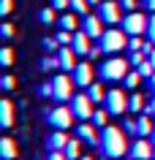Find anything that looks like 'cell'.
Segmentation results:
<instances>
[{"mask_svg":"<svg viewBox=\"0 0 155 160\" xmlns=\"http://www.w3.org/2000/svg\"><path fill=\"white\" fill-rule=\"evenodd\" d=\"M98 17L103 19V25H122V6L120 0H103L98 6Z\"/></svg>","mask_w":155,"mask_h":160,"instance_id":"52a82bcc","label":"cell"},{"mask_svg":"<svg viewBox=\"0 0 155 160\" xmlns=\"http://www.w3.org/2000/svg\"><path fill=\"white\" fill-rule=\"evenodd\" d=\"M147 60H150V62H152V68H155V46H152V52H150V57H147Z\"/></svg>","mask_w":155,"mask_h":160,"instance_id":"7dc6e473","label":"cell"},{"mask_svg":"<svg viewBox=\"0 0 155 160\" xmlns=\"http://www.w3.org/2000/svg\"><path fill=\"white\" fill-rule=\"evenodd\" d=\"M152 155H155V144L147 141L144 136L136 138V141L131 144V149H128V158L131 160H152Z\"/></svg>","mask_w":155,"mask_h":160,"instance_id":"8fae6325","label":"cell"},{"mask_svg":"<svg viewBox=\"0 0 155 160\" xmlns=\"http://www.w3.org/2000/svg\"><path fill=\"white\" fill-rule=\"evenodd\" d=\"M0 33H3V38H11V35H14V25H11V22H3V25H0Z\"/></svg>","mask_w":155,"mask_h":160,"instance_id":"ab89813d","label":"cell"},{"mask_svg":"<svg viewBox=\"0 0 155 160\" xmlns=\"http://www.w3.org/2000/svg\"><path fill=\"white\" fill-rule=\"evenodd\" d=\"M150 141H152V144H155V130H152V136H150Z\"/></svg>","mask_w":155,"mask_h":160,"instance_id":"681fc988","label":"cell"},{"mask_svg":"<svg viewBox=\"0 0 155 160\" xmlns=\"http://www.w3.org/2000/svg\"><path fill=\"white\" fill-rule=\"evenodd\" d=\"M46 160H68V158H65V152H63V149H49Z\"/></svg>","mask_w":155,"mask_h":160,"instance_id":"74e56055","label":"cell"},{"mask_svg":"<svg viewBox=\"0 0 155 160\" xmlns=\"http://www.w3.org/2000/svg\"><path fill=\"white\" fill-rule=\"evenodd\" d=\"M54 11H57V8H41V11H38V19H41L44 25H54V22H60V19L54 17Z\"/></svg>","mask_w":155,"mask_h":160,"instance_id":"4316f807","label":"cell"},{"mask_svg":"<svg viewBox=\"0 0 155 160\" xmlns=\"http://www.w3.org/2000/svg\"><path fill=\"white\" fill-rule=\"evenodd\" d=\"M142 79H144V76L139 73V71H128V76H125L122 82H125V87H128V90H136V87L142 84Z\"/></svg>","mask_w":155,"mask_h":160,"instance_id":"d4e9b609","label":"cell"},{"mask_svg":"<svg viewBox=\"0 0 155 160\" xmlns=\"http://www.w3.org/2000/svg\"><path fill=\"white\" fill-rule=\"evenodd\" d=\"M0 125H3V128L14 125V103H11V101L0 103Z\"/></svg>","mask_w":155,"mask_h":160,"instance_id":"ac0fdd59","label":"cell"},{"mask_svg":"<svg viewBox=\"0 0 155 160\" xmlns=\"http://www.w3.org/2000/svg\"><path fill=\"white\" fill-rule=\"evenodd\" d=\"M122 130H125V133H136V136H139V125H136V119L125 117V119H122Z\"/></svg>","mask_w":155,"mask_h":160,"instance_id":"4dcf8cb0","label":"cell"},{"mask_svg":"<svg viewBox=\"0 0 155 160\" xmlns=\"http://www.w3.org/2000/svg\"><path fill=\"white\" fill-rule=\"evenodd\" d=\"M0 62L6 68H11V62H14V52H11V46H3L0 49Z\"/></svg>","mask_w":155,"mask_h":160,"instance_id":"f546056e","label":"cell"},{"mask_svg":"<svg viewBox=\"0 0 155 160\" xmlns=\"http://www.w3.org/2000/svg\"><path fill=\"white\" fill-rule=\"evenodd\" d=\"M95 128H106L109 125V111L106 109H95V114H93V119H90Z\"/></svg>","mask_w":155,"mask_h":160,"instance_id":"cb8c5ba5","label":"cell"},{"mask_svg":"<svg viewBox=\"0 0 155 160\" xmlns=\"http://www.w3.org/2000/svg\"><path fill=\"white\" fill-rule=\"evenodd\" d=\"M71 79H74V84H76V87L87 90V87L95 82V71H93V65H90V62H79V65L71 71Z\"/></svg>","mask_w":155,"mask_h":160,"instance_id":"7c38bea8","label":"cell"},{"mask_svg":"<svg viewBox=\"0 0 155 160\" xmlns=\"http://www.w3.org/2000/svg\"><path fill=\"white\" fill-rule=\"evenodd\" d=\"M87 3H90V6H101L103 0H87Z\"/></svg>","mask_w":155,"mask_h":160,"instance_id":"c3c4849f","label":"cell"},{"mask_svg":"<svg viewBox=\"0 0 155 160\" xmlns=\"http://www.w3.org/2000/svg\"><path fill=\"white\" fill-rule=\"evenodd\" d=\"M0 84H3V90H14V87H17V79H14V76H3V82H0Z\"/></svg>","mask_w":155,"mask_h":160,"instance_id":"8d00e7d4","label":"cell"},{"mask_svg":"<svg viewBox=\"0 0 155 160\" xmlns=\"http://www.w3.org/2000/svg\"><path fill=\"white\" fill-rule=\"evenodd\" d=\"M57 25H60L63 30L76 33V27H82V22H79V14H76V11H71V14H65V11H63V17H60V22H57Z\"/></svg>","mask_w":155,"mask_h":160,"instance_id":"e0dca14e","label":"cell"},{"mask_svg":"<svg viewBox=\"0 0 155 160\" xmlns=\"http://www.w3.org/2000/svg\"><path fill=\"white\" fill-rule=\"evenodd\" d=\"M52 8L65 11V8H71V0H52Z\"/></svg>","mask_w":155,"mask_h":160,"instance_id":"60d3db41","label":"cell"},{"mask_svg":"<svg viewBox=\"0 0 155 160\" xmlns=\"http://www.w3.org/2000/svg\"><path fill=\"white\" fill-rule=\"evenodd\" d=\"M147 25H150V17L139 14V11H131V14H125V19H122V30H125L128 35L147 33Z\"/></svg>","mask_w":155,"mask_h":160,"instance_id":"9c48e42d","label":"cell"},{"mask_svg":"<svg viewBox=\"0 0 155 160\" xmlns=\"http://www.w3.org/2000/svg\"><path fill=\"white\" fill-rule=\"evenodd\" d=\"M147 90H150V92H152V95H155V73H152V76H150V79H147Z\"/></svg>","mask_w":155,"mask_h":160,"instance_id":"bcb514c9","label":"cell"},{"mask_svg":"<svg viewBox=\"0 0 155 160\" xmlns=\"http://www.w3.org/2000/svg\"><path fill=\"white\" fill-rule=\"evenodd\" d=\"M82 144H85L82 138H71V141L65 144V149H63V152H65V158H68V160H79V158H82Z\"/></svg>","mask_w":155,"mask_h":160,"instance_id":"ffe728a7","label":"cell"},{"mask_svg":"<svg viewBox=\"0 0 155 160\" xmlns=\"http://www.w3.org/2000/svg\"><path fill=\"white\" fill-rule=\"evenodd\" d=\"M128 109H131V114H144V109H147L144 95H142V92H133V95H128Z\"/></svg>","mask_w":155,"mask_h":160,"instance_id":"d6986e66","label":"cell"},{"mask_svg":"<svg viewBox=\"0 0 155 160\" xmlns=\"http://www.w3.org/2000/svg\"><path fill=\"white\" fill-rule=\"evenodd\" d=\"M136 71H139L142 76H144V79H150V76L155 73V68H152V62H150V60H147V62H142V65H139Z\"/></svg>","mask_w":155,"mask_h":160,"instance_id":"1f68e13d","label":"cell"},{"mask_svg":"<svg viewBox=\"0 0 155 160\" xmlns=\"http://www.w3.org/2000/svg\"><path fill=\"white\" fill-rule=\"evenodd\" d=\"M152 160H155V155H152Z\"/></svg>","mask_w":155,"mask_h":160,"instance_id":"816d5d0a","label":"cell"},{"mask_svg":"<svg viewBox=\"0 0 155 160\" xmlns=\"http://www.w3.org/2000/svg\"><path fill=\"white\" fill-rule=\"evenodd\" d=\"M74 52L76 54H90V49H93V38L85 33V30H76V35H74Z\"/></svg>","mask_w":155,"mask_h":160,"instance_id":"9a60e30c","label":"cell"},{"mask_svg":"<svg viewBox=\"0 0 155 160\" xmlns=\"http://www.w3.org/2000/svg\"><path fill=\"white\" fill-rule=\"evenodd\" d=\"M57 60H60V68H63V71H74V68L79 65L74 46H60V49H57Z\"/></svg>","mask_w":155,"mask_h":160,"instance_id":"5bb4252c","label":"cell"},{"mask_svg":"<svg viewBox=\"0 0 155 160\" xmlns=\"http://www.w3.org/2000/svg\"><path fill=\"white\" fill-rule=\"evenodd\" d=\"M103 109L109 111L112 117H120L128 111V95L125 90H109L106 92V101H103Z\"/></svg>","mask_w":155,"mask_h":160,"instance_id":"8992f818","label":"cell"},{"mask_svg":"<svg viewBox=\"0 0 155 160\" xmlns=\"http://www.w3.org/2000/svg\"><path fill=\"white\" fill-rule=\"evenodd\" d=\"M79 160H93V158H85V155H82V158H79Z\"/></svg>","mask_w":155,"mask_h":160,"instance_id":"f907efd6","label":"cell"},{"mask_svg":"<svg viewBox=\"0 0 155 160\" xmlns=\"http://www.w3.org/2000/svg\"><path fill=\"white\" fill-rule=\"evenodd\" d=\"M74 35H76V33H71V30H63V27H60V33L54 35V38H57L60 46H71V43H74Z\"/></svg>","mask_w":155,"mask_h":160,"instance_id":"83f0119b","label":"cell"},{"mask_svg":"<svg viewBox=\"0 0 155 160\" xmlns=\"http://www.w3.org/2000/svg\"><path fill=\"white\" fill-rule=\"evenodd\" d=\"M142 6H144L147 11H152V14H155V0H142Z\"/></svg>","mask_w":155,"mask_h":160,"instance_id":"f6af8a7d","label":"cell"},{"mask_svg":"<svg viewBox=\"0 0 155 160\" xmlns=\"http://www.w3.org/2000/svg\"><path fill=\"white\" fill-rule=\"evenodd\" d=\"M128 68H131L128 60L112 54V57H106V60L101 62V71H98V73H101L103 82H122V79L128 76Z\"/></svg>","mask_w":155,"mask_h":160,"instance_id":"7a4b0ae2","label":"cell"},{"mask_svg":"<svg viewBox=\"0 0 155 160\" xmlns=\"http://www.w3.org/2000/svg\"><path fill=\"white\" fill-rule=\"evenodd\" d=\"M98 149L103 152L106 160H120L128 155V138H125V130L122 128H112L106 125L101 128V147Z\"/></svg>","mask_w":155,"mask_h":160,"instance_id":"6da1fadb","label":"cell"},{"mask_svg":"<svg viewBox=\"0 0 155 160\" xmlns=\"http://www.w3.org/2000/svg\"><path fill=\"white\" fill-rule=\"evenodd\" d=\"M144 114H150V117L155 119V95H150V101H147V109H144Z\"/></svg>","mask_w":155,"mask_h":160,"instance_id":"b9f144b4","label":"cell"},{"mask_svg":"<svg viewBox=\"0 0 155 160\" xmlns=\"http://www.w3.org/2000/svg\"><path fill=\"white\" fill-rule=\"evenodd\" d=\"M82 30H85L90 38H101L106 27H103V19L98 17V14H85V17H82Z\"/></svg>","mask_w":155,"mask_h":160,"instance_id":"4fadbf2b","label":"cell"},{"mask_svg":"<svg viewBox=\"0 0 155 160\" xmlns=\"http://www.w3.org/2000/svg\"><path fill=\"white\" fill-rule=\"evenodd\" d=\"M147 57H150V54H147L144 49H139V52H131L128 54V62H131V68H139L142 62H147Z\"/></svg>","mask_w":155,"mask_h":160,"instance_id":"484cf974","label":"cell"},{"mask_svg":"<svg viewBox=\"0 0 155 160\" xmlns=\"http://www.w3.org/2000/svg\"><path fill=\"white\" fill-rule=\"evenodd\" d=\"M147 38H150V43H155V14L150 17V25H147Z\"/></svg>","mask_w":155,"mask_h":160,"instance_id":"f35d334b","label":"cell"},{"mask_svg":"<svg viewBox=\"0 0 155 160\" xmlns=\"http://www.w3.org/2000/svg\"><path fill=\"white\" fill-rule=\"evenodd\" d=\"M68 133L65 130H54V133H49V138H46V149H65V144H68Z\"/></svg>","mask_w":155,"mask_h":160,"instance_id":"2e32d148","label":"cell"},{"mask_svg":"<svg viewBox=\"0 0 155 160\" xmlns=\"http://www.w3.org/2000/svg\"><path fill=\"white\" fill-rule=\"evenodd\" d=\"M68 106L74 109L76 119H93V114H95V103H93V98H90L87 92H76L74 98H71Z\"/></svg>","mask_w":155,"mask_h":160,"instance_id":"ba28073f","label":"cell"},{"mask_svg":"<svg viewBox=\"0 0 155 160\" xmlns=\"http://www.w3.org/2000/svg\"><path fill=\"white\" fill-rule=\"evenodd\" d=\"M44 49H46V52H57V49H60L57 38H44Z\"/></svg>","mask_w":155,"mask_h":160,"instance_id":"e575fe53","label":"cell"},{"mask_svg":"<svg viewBox=\"0 0 155 160\" xmlns=\"http://www.w3.org/2000/svg\"><path fill=\"white\" fill-rule=\"evenodd\" d=\"M11 8H14V0H0V14H3V17H8Z\"/></svg>","mask_w":155,"mask_h":160,"instance_id":"d590c367","label":"cell"},{"mask_svg":"<svg viewBox=\"0 0 155 160\" xmlns=\"http://www.w3.org/2000/svg\"><path fill=\"white\" fill-rule=\"evenodd\" d=\"M38 95H41V98H49V95H52V82H49V84H41V87H38Z\"/></svg>","mask_w":155,"mask_h":160,"instance_id":"7bdbcfd3","label":"cell"},{"mask_svg":"<svg viewBox=\"0 0 155 160\" xmlns=\"http://www.w3.org/2000/svg\"><path fill=\"white\" fill-rule=\"evenodd\" d=\"M98 43H101V49L112 57V54H117V52L128 49V33L120 30V27H109V30H103V35L98 38Z\"/></svg>","mask_w":155,"mask_h":160,"instance_id":"3957f363","label":"cell"},{"mask_svg":"<svg viewBox=\"0 0 155 160\" xmlns=\"http://www.w3.org/2000/svg\"><path fill=\"white\" fill-rule=\"evenodd\" d=\"M87 8H90V3H87V0H71V11H76L79 17H85Z\"/></svg>","mask_w":155,"mask_h":160,"instance_id":"f1b7e54d","label":"cell"},{"mask_svg":"<svg viewBox=\"0 0 155 160\" xmlns=\"http://www.w3.org/2000/svg\"><path fill=\"white\" fill-rule=\"evenodd\" d=\"M85 92L93 98V103H103V101H106V90H103V84H98V82H93Z\"/></svg>","mask_w":155,"mask_h":160,"instance_id":"603a6c76","label":"cell"},{"mask_svg":"<svg viewBox=\"0 0 155 160\" xmlns=\"http://www.w3.org/2000/svg\"><path fill=\"white\" fill-rule=\"evenodd\" d=\"M76 138H82L87 147H101V128H95L90 119H82L76 125Z\"/></svg>","mask_w":155,"mask_h":160,"instance_id":"30bf717a","label":"cell"},{"mask_svg":"<svg viewBox=\"0 0 155 160\" xmlns=\"http://www.w3.org/2000/svg\"><path fill=\"white\" fill-rule=\"evenodd\" d=\"M101 54H106V52H103V49H101V43H98V46H93V49H90V54H87V57H93V60H95V57H101Z\"/></svg>","mask_w":155,"mask_h":160,"instance_id":"ee69618b","label":"cell"},{"mask_svg":"<svg viewBox=\"0 0 155 160\" xmlns=\"http://www.w3.org/2000/svg\"><path fill=\"white\" fill-rule=\"evenodd\" d=\"M120 6H122L125 11H128V14H131V11H136L139 6H142V0H120Z\"/></svg>","mask_w":155,"mask_h":160,"instance_id":"836d02e7","label":"cell"},{"mask_svg":"<svg viewBox=\"0 0 155 160\" xmlns=\"http://www.w3.org/2000/svg\"><path fill=\"white\" fill-rule=\"evenodd\" d=\"M52 68H60V60H57V57H46V60H41V71H52Z\"/></svg>","mask_w":155,"mask_h":160,"instance_id":"d6a6232c","label":"cell"},{"mask_svg":"<svg viewBox=\"0 0 155 160\" xmlns=\"http://www.w3.org/2000/svg\"><path fill=\"white\" fill-rule=\"evenodd\" d=\"M74 109L71 106H54V109L46 111V122H49L54 130H68L71 125H74Z\"/></svg>","mask_w":155,"mask_h":160,"instance_id":"277c9868","label":"cell"},{"mask_svg":"<svg viewBox=\"0 0 155 160\" xmlns=\"http://www.w3.org/2000/svg\"><path fill=\"white\" fill-rule=\"evenodd\" d=\"M74 79H68V76L65 73H60V76H54V79H52V98H54V101H60V103H65L68 101L71 103V98H74Z\"/></svg>","mask_w":155,"mask_h":160,"instance_id":"5b68a950","label":"cell"},{"mask_svg":"<svg viewBox=\"0 0 155 160\" xmlns=\"http://www.w3.org/2000/svg\"><path fill=\"white\" fill-rule=\"evenodd\" d=\"M0 158H3V160H14V158H17V144H14V138L6 136V138L0 141Z\"/></svg>","mask_w":155,"mask_h":160,"instance_id":"44dd1931","label":"cell"},{"mask_svg":"<svg viewBox=\"0 0 155 160\" xmlns=\"http://www.w3.org/2000/svg\"><path fill=\"white\" fill-rule=\"evenodd\" d=\"M136 125H139V136H152V130H155L152 117H150V114H139Z\"/></svg>","mask_w":155,"mask_h":160,"instance_id":"7402d4cb","label":"cell"}]
</instances>
